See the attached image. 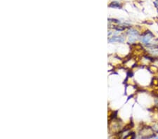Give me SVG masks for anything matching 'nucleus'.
<instances>
[{
	"label": "nucleus",
	"instance_id": "nucleus-1",
	"mask_svg": "<svg viewBox=\"0 0 158 139\" xmlns=\"http://www.w3.org/2000/svg\"><path fill=\"white\" fill-rule=\"evenodd\" d=\"M154 40H156V38L154 36V35L150 31L145 32L141 37V42H143L144 44H146L147 46H149L158 45V43L157 42H154Z\"/></svg>",
	"mask_w": 158,
	"mask_h": 139
},
{
	"label": "nucleus",
	"instance_id": "nucleus-2",
	"mask_svg": "<svg viewBox=\"0 0 158 139\" xmlns=\"http://www.w3.org/2000/svg\"><path fill=\"white\" fill-rule=\"evenodd\" d=\"M128 34H129V42L131 43L136 42L138 37V32L133 29H130L128 32Z\"/></svg>",
	"mask_w": 158,
	"mask_h": 139
},
{
	"label": "nucleus",
	"instance_id": "nucleus-3",
	"mask_svg": "<svg viewBox=\"0 0 158 139\" xmlns=\"http://www.w3.org/2000/svg\"></svg>",
	"mask_w": 158,
	"mask_h": 139
}]
</instances>
